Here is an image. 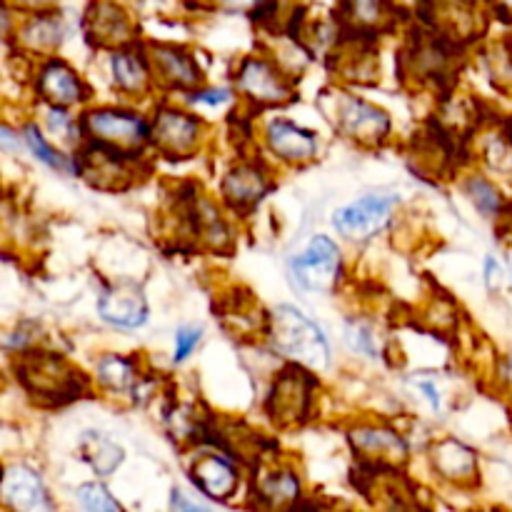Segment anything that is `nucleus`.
I'll list each match as a JSON object with an SVG mask.
<instances>
[{"mask_svg":"<svg viewBox=\"0 0 512 512\" xmlns=\"http://www.w3.org/2000/svg\"><path fill=\"white\" fill-rule=\"evenodd\" d=\"M335 123L340 133L363 145H378L390 135V115L355 95H340Z\"/></svg>","mask_w":512,"mask_h":512,"instance_id":"6e6552de","label":"nucleus"},{"mask_svg":"<svg viewBox=\"0 0 512 512\" xmlns=\"http://www.w3.org/2000/svg\"><path fill=\"white\" fill-rule=\"evenodd\" d=\"M18 380L38 403L45 405L70 403L88 390L85 378L73 365L65 363L60 355L43 350H23L18 360Z\"/></svg>","mask_w":512,"mask_h":512,"instance_id":"f257e3e1","label":"nucleus"},{"mask_svg":"<svg viewBox=\"0 0 512 512\" xmlns=\"http://www.w3.org/2000/svg\"><path fill=\"white\" fill-rule=\"evenodd\" d=\"M85 35L98 48H125L130 33V18L113 0H93L85 10Z\"/></svg>","mask_w":512,"mask_h":512,"instance_id":"9d476101","label":"nucleus"},{"mask_svg":"<svg viewBox=\"0 0 512 512\" xmlns=\"http://www.w3.org/2000/svg\"><path fill=\"white\" fill-rule=\"evenodd\" d=\"M430 458H433L438 475H443L450 483L468 485L478 480V455L468 445L460 443V440H440V443L433 445Z\"/></svg>","mask_w":512,"mask_h":512,"instance_id":"6ab92c4d","label":"nucleus"},{"mask_svg":"<svg viewBox=\"0 0 512 512\" xmlns=\"http://www.w3.org/2000/svg\"><path fill=\"white\" fill-rule=\"evenodd\" d=\"M395 205H398L395 195H363V198L335 210L333 225L343 238L363 243V240H370L373 235H378L390 223Z\"/></svg>","mask_w":512,"mask_h":512,"instance_id":"423d86ee","label":"nucleus"},{"mask_svg":"<svg viewBox=\"0 0 512 512\" xmlns=\"http://www.w3.org/2000/svg\"><path fill=\"white\" fill-rule=\"evenodd\" d=\"M345 338H348L350 348L358 350V353L368 355V358H378L380 348L378 340H375V333L370 325H365L363 320H348L345 323Z\"/></svg>","mask_w":512,"mask_h":512,"instance_id":"c85d7f7f","label":"nucleus"},{"mask_svg":"<svg viewBox=\"0 0 512 512\" xmlns=\"http://www.w3.org/2000/svg\"><path fill=\"white\" fill-rule=\"evenodd\" d=\"M465 195L470 198V203L485 215V218H500L505 213V198L488 178L483 175H473V178L465 180Z\"/></svg>","mask_w":512,"mask_h":512,"instance_id":"bb28decb","label":"nucleus"},{"mask_svg":"<svg viewBox=\"0 0 512 512\" xmlns=\"http://www.w3.org/2000/svg\"><path fill=\"white\" fill-rule=\"evenodd\" d=\"M48 128L53 130L60 140H65V143H80V140H83V125H80V120L75 123V120L70 118L68 110L60 108V105H50Z\"/></svg>","mask_w":512,"mask_h":512,"instance_id":"c756f323","label":"nucleus"},{"mask_svg":"<svg viewBox=\"0 0 512 512\" xmlns=\"http://www.w3.org/2000/svg\"><path fill=\"white\" fill-rule=\"evenodd\" d=\"M235 83H238L240 93L253 100L255 105H280L293 100L288 75L268 58H245Z\"/></svg>","mask_w":512,"mask_h":512,"instance_id":"0eeeda50","label":"nucleus"},{"mask_svg":"<svg viewBox=\"0 0 512 512\" xmlns=\"http://www.w3.org/2000/svg\"><path fill=\"white\" fill-rule=\"evenodd\" d=\"M190 475H193V483L198 485V490H203L208 498L215 500L233 498L240 485L238 468L220 453L198 455V460L190 468Z\"/></svg>","mask_w":512,"mask_h":512,"instance_id":"dca6fc26","label":"nucleus"},{"mask_svg":"<svg viewBox=\"0 0 512 512\" xmlns=\"http://www.w3.org/2000/svg\"><path fill=\"white\" fill-rule=\"evenodd\" d=\"M270 338L285 358L310 370H323L330 365V345L323 330L305 318L293 305H280L270 318Z\"/></svg>","mask_w":512,"mask_h":512,"instance_id":"f03ea898","label":"nucleus"},{"mask_svg":"<svg viewBox=\"0 0 512 512\" xmlns=\"http://www.w3.org/2000/svg\"><path fill=\"white\" fill-rule=\"evenodd\" d=\"M25 140H28V145L33 148V153L38 155L45 165H50V168L60 170V173H68V175L78 173V168H75V165L70 163L63 153H58V150L50 148V145L45 143V138L40 135V130L35 128V125H28V128H25Z\"/></svg>","mask_w":512,"mask_h":512,"instance_id":"cd10ccee","label":"nucleus"},{"mask_svg":"<svg viewBox=\"0 0 512 512\" xmlns=\"http://www.w3.org/2000/svg\"><path fill=\"white\" fill-rule=\"evenodd\" d=\"M215 3L230 5V8H255V10H263V5L268 3V0H215Z\"/></svg>","mask_w":512,"mask_h":512,"instance_id":"c9c22d12","label":"nucleus"},{"mask_svg":"<svg viewBox=\"0 0 512 512\" xmlns=\"http://www.w3.org/2000/svg\"><path fill=\"white\" fill-rule=\"evenodd\" d=\"M98 313L115 328L133 330L148 320V303L138 285H118L100 295Z\"/></svg>","mask_w":512,"mask_h":512,"instance_id":"f8f14e48","label":"nucleus"},{"mask_svg":"<svg viewBox=\"0 0 512 512\" xmlns=\"http://www.w3.org/2000/svg\"><path fill=\"white\" fill-rule=\"evenodd\" d=\"M343 23L348 25L350 33H373L383 25L390 15V0H343L340 3Z\"/></svg>","mask_w":512,"mask_h":512,"instance_id":"4be33fe9","label":"nucleus"},{"mask_svg":"<svg viewBox=\"0 0 512 512\" xmlns=\"http://www.w3.org/2000/svg\"><path fill=\"white\" fill-rule=\"evenodd\" d=\"M265 140H268V148L288 163H305L318 153V138L313 130L300 128L298 123L285 118L270 120L265 128Z\"/></svg>","mask_w":512,"mask_h":512,"instance_id":"ddd939ff","label":"nucleus"},{"mask_svg":"<svg viewBox=\"0 0 512 512\" xmlns=\"http://www.w3.org/2000/svg\"><path fill=\"white\" fill-rule=\"evenodd\" d=\"M405 60L418 78H440L448 73L450 50L440 40H420L408 50Z\"/></svg>","mask_w":512,"mask_h":512,"instance_id":"5701e85b","label":"nucleus"},{"mask_svg":"<svg viewBox=\"0 0 512 512\" xmlns=\"http://www.w3.org/2000/svg\"><path fill=\"white\" fill-rule=\"evenodd\" d=\"M418 388H420V393H423L425 398H428L430 408L440 410V393H438V388H435V385L430 383V380H418Z\"/></svg>","mask_w":512,"mask_h":512,"instance_id":"f704fd0d","label":"nucleus"},{"mask_svg":"<svg viewBox=\"0 0 512 512\" xmlns=\"http://www.w3.org/2000/svg\"><path fill=\"white\" fill-rule=\"evenodd\" d=\"M173 508L175 510H203L205 505L203 503H193V500H188V498H183V495H180V490H175L173 493Z\"/></svg>","mask_w":512,"mask_h":512,"instance_id":"e433bc0d","label":"nucleus"},{"mask_svg":"<svg viewBox=\"0 0 512 512\" xmlns=\"http://www.w3.org/2000/svg\"><path fill=\"white\" fill-rule=\"evenodd\" d=\"M80 450H83V458L93 465L98 475H113L123 463V448L105 438V435L95 433V430H88L80 438Z\"/></svg>","mask_w":512,"mask_h":512,"instance_id":"b1692460","label":"nucleus"},{"mask_svg":"<svg viewBox=\"0 0 512 512\" xmlns=\"http://www.w3.org/2000/svg\"><path fill=\"white\" fill-rule=\"evenodd\" d=\"M203 138V123L183 110L163 108L150 125V140L165 155H190Z\"/></svg>","mask_w":512,"mask_h":512,"instance_id":"1a4fd4ad","label":"nucleus"},{"mask_svg":"<svg viewBox=\"0 0 512 512\" xmlns=\"http://www.w3.org/2000/svg\"><path fill=\"white\" fill-rule=\"evenodd\" d=\"M268 188V175H265V170L255 163L238 165V168L230 170L223 178V183H220V193H223L225 203L235 210L253 208L255 203L263 200Z\"/></svg>","mask_w":512,"mask_h":512,"instance_id":"a211bd4d","label":"nucleus"},{"mask_svg":"<svg viewBox=\"0 0 512 512\" xmlns=\"http://www.w3.org/2000/svg\"><path fill=\"white\" fill-rule=\"evenodd\" d=\"M505 278H508V273H505L503 263H498L495 258L485 260V285H488V290L503 288Z\"/></svg>","mask_w":512,"mask_h":512,"instance_id":"473e14b6","label":"nucleus"},{"mask_svg":"<svg viewBox=\"0 0 512 512\" xmlns=\"http://www.w3.org/2000/svg\"><path fill=\"white\" fill-rule=\"evenodd\" d=\"M190 100H193V103H200V105H223L230 100V90H225V88L195 90V93L190 95Z\"/></svg>","mask_w":512,"mask_h":512,"instance_id":"72a5a7b5","label":"nucleus"},{"mask_svg":"<svg viewBox=\"0 0 512 512\" xmlns=\"http://www.w3.org/2000/svg\"><path fill=\"white\" fill-rule=\"evenodd\" d=\"M3 503L5 508L40 512L50 508L48 493L35 470L28 465H10L3 475Z\"/></svg>","mask_w":512,"mask_h":512,"instance_id":"2eb2a0df","label":"nucleus"},{"mask_svg":"<svg viewBox=\"0 0 512 512\" xmlns=\"http://www.w3.org/2000/svg\"><path fill=\"white\" fill-rule=\"evenodd\" d=\"M148 58L153 65V75L163 80L168 88L190 90L203 80V73H200L193 55L175 48V45H150Z\"/></svg>","mask_w":512,"mask_h":512,"instance_id":"4468645a","label":"nucleus"},{"mask_svg":"<svg viewBox=\"0 0 512 512\" xmlns=\"http://www.w3.org/2000/svg\"><path fill=\"white\" fill-rule=\"evenodd\" d=\"M63 43V23L53 13H38L18 30V45L33 53H50Z\"/></svg>","mask_w":512,"mask_h":512,"instance_id":"412c9836","label":"nucleus"},{"mask_svg":"<svg viewBox=\"0 0 512 512\" xmlns=\"http://www.w3.org/2000/svg\"><path fill=\"white\" fill-rule=\"evenodd\" d=\"M83 133L90 140L110 145V148L125 150V153H138L150 140V125L138 113L118 108H98L88 110L80 118Z\"/></svg>","mask_w":512,"mask_h":512,"instance_id":"39448f33","label":"nucleus"},{"mask_svg":"<svg viewBox=\"0 0 512 512\" xmlns=\"http://www.w3.org/2000/svg\"><path fill=\"white\" fill-rule=\"evenodd\" d=\"M313 390L315 378L295 363L293 368L283 370L273 383L265 400V413L278 428H295L308 420L313 408Z\"/></svg>","mask_w":512,"mask_h":512,"instance_id":"7ed1b4c3","label":"nucleus"},{"mask_svg":"<svg viewBox=\"0 0 512 512\" xmlns=\"http://www.w3.org/2000/svg\"><path fill=\"white\" fill-rule=\"evenodd\" d=\"M203 340V330L193 328V325H183L178 328V335H175V360H185L195 350V345Z\"/></svg>","mask_w":512,"mask_h":512,"instance_id":"2f4dec72","label":"nucleus"},{"mask_svg":"<svg viewBox=\"0 0 512 512\" xmlns=\"http://www.w3.org/2000/svg\"><path fill=\"white\" fill-rule=\"evenodd\" d=\"M78 503L80 508L93 512H118L120 503L110 498L108 490L100 483H85L78 488Z\"/></svg>","mask_w":512,"mask_h":512,"instance_id":"7c9ffc66","label":"nucleus"},{"mask_svg":"<svg viewBox=\"0 0 512 512\" xmlns=\"http://www.w3.org/2000/svg\"><path fill=\"white\" fill-rule=\"evenodd\" d=\"M300 480L293 470L275 468L265 473L258 483V498L265 505H290L293 500L300 498Z\"/></svg>","mask_w":512,"mask_h":512,"instance_id":"393cba45","label":"nucleus"},{"mask_svg":"<svg viewBox=\"0 0 512 512\" xmlns=\"http://www.w3.org/2000/svg\"><path fill=\"white\" fill-rule=\"evenodd\" d=\"M35 88L43 95V100H48L50 105H60V108H70V105L85 100L83 80L63 60H45L38 70Z\"/></svg>","mask_w":512,"mask_h":512,"instance_id":"f3484780","label":"nucleus"},{"mask_svg":"<svg viewBox=\"0 0 512 512\" xmlns=\"http://www.w3.org/2000/svg\"><path fill=\"white\" fill-rule=\"evenodd\" d=\"M350 443L375 468H380V465H403L408 460V443L403 440V435L390 428L363 425V428L350 430Z\"/></svg>","mask_w":512,"mask_h":512,"instance_id":"9b49d317","label":"nucleus"},{"mask_svg":"<svg viewBox=\"0 0 512 512\" xmlns=\"http://www.w3.org/2000/svg\"><path fill=\"white\" fill-rule=\"evenodd\" d=\"M340 273H343L340 250L328 235H315L308 248L290 260V275L305 293L330 295L338 288Z\"/></svg>","mask_w":512,"mask_h":512,"instance_id":"20e7f679","label":"nucleus"},{"mask_svg":"<svg viewBox=\"0 0 512 512\" xmlns=\"http://www.w3.org/2000/svg\"><path fill=\"white\" fill-rule=\"evenodd\" d=\"M110 70L113 80L125 95H143L148 93L150 80H153V65H150L148 53H138L130 48H118L110 58Z\"/></svg>","mask_w":512,"mask_h":512,"instance_id":"aec40b11","label":"nucleus"},{"mask_svg":"<svg viewBox=\"0 0 512 512\" xmlns=\"http://www.w3.org/2000/svg\"><path fill=\"white\" fill-rule=\"evenodd\" d=\"M98 380L105 390L113 393H128L138 388V368L125 355H105L98 360Z\"/></svg>","mask_w":512,"mask_h":512,"instance_id":"a878e982","label":"nucleus"}]
</instances>
